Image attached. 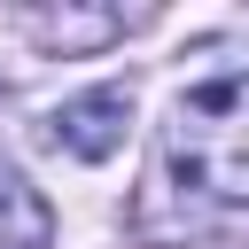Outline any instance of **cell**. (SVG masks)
<instances>
[{"mask_svg":"<svg viewBox=\"0 0 249 249\" xmlns=\"http://www.w3.org/2000/svg\"><path fill=\"white\" fill-rule=\"evenodd\" d=\"M163 163L202 202H249V62H218L179 86Z\"/></svg>","mask_w":249,"mask_h":249,"instance_id":"6da1fadb","label":"cell"},{"mask_svg":"<svg viewBox=\"0 0 249 249\" xmlns=\"http://www.w3.org/2000/svg\"><path fill=\"white\" fill-rule=\"evenodd\" d=\"M124 124H132V93L124 86H93V93H78V101L54 109V140L70 156H86V163L117 156L124 148Z\"/></svg>","mask_w":249,"mask_h":249,"instance_id":"7a4b0ae2","label":"cell"},{"mask_svg":"<svg viewBox=\"0 0 249 249\" xmlns=\"http://www.w3.org/2000/svg\"><path fill=\"white\" fill-rule=\"evenodd\" d=\"M0 249H47V202L0 171Z\"/></svg>","mask_w":249,"mask_h":249,"instance_id":"3957f363","label":"cell"},{"mask_svg":"<svg viewBox=\"0 0 249 249\" xmlns=\"http://www.w3.org/2000/svg\"><path fill=\"white\" fill-rule=\"evenodd\" d=\"M39 31H47L54 47H93V39L117 31V16H109V8H101V16H39Z\"/></svg>","mask_w":249,"mask_h":249,"instance_id":"277c9868","label":"cell"}]
</instances>
